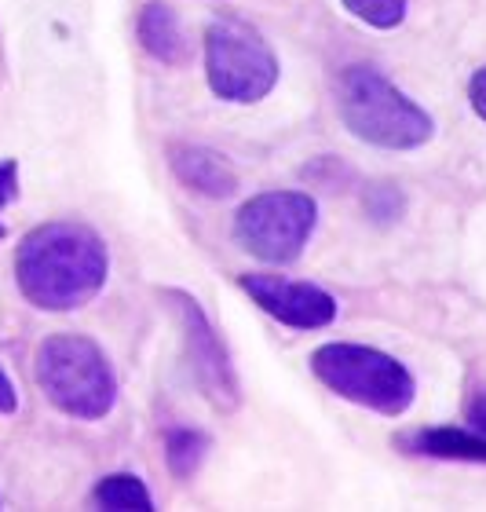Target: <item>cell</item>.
Segmentation results:
<instances>
[{"instance_id":"9c48e42d","label":"cell","mask_w":486,"mask_h":512,"mask_svg":"<svg viewBox=\"0 0 486 512\" xmlns=\"http://www.w3.org/2000/svg\"><path fill=\"white\" fill-rule=\"evenodd\" d=\"M169 165L180 176L183 187L205 194V198H231L238 191V172L231 161L209 147H194V143H176L169 150Z\"/></svg>"},{"instance_id":"4fadbf2b","label":"cell","mask_w":486,"mask_h":512,"mask_svg":"<svg viewBox=\"0 0 486 512\" xmlns=\"http://www.w3.org/2000/svg\"><path fill=\"white\" fill-rule=\"evenodd\" d=\"M209 454V439L201 436V432H191V428H183V432H172L169 443H165V458H169V469L187 480L198 472V465L205 461Z\"/></svg>"},{"instance_id":"5bb4252c","label":"cell","mask_w":486,"mask_h":512,"mask_svg":"<svg viewBox=\"0 0 486 512\" xmlns=\"http://www.w3.org/2000/svg\"><path fill=\"white\" fill-rule=\"evenodd\" d=\"M344 8L373 30H395L406 19V0H344Z\"/></svg>"},{"instance_id":"5b68a950","label":"cell","mask_w":486,"mask_h":512,"mask_svg":"<svg viewBox=\"0 0 486 512\" xmlns=\"http://www.w3.org/2000/svg\"><path fill=\"white\" fill-rule=\"evenodd\" d=\"M205 74L227 103H256L278 81V59L253 26L238 19L212 22L205 33Z\"/></svg>"},{"instance_id":"e0dca14e","label":"cell","mask_w":486,"mask_h":512,"mask_svg":"<svg viewBox=\"0 0 486 512\" xmlns=\"http://www.w3.org/2000/svg\"><path fill=\"white\" fill-rule=\"evenodd\" d=\"M468 421H472V428H476V432H483V436H486V392L479 395L476 403L468 406Z\"/></svg>"},{"instance_id":"3957f363","label":"cell","mask_w":486,"mask_h":512,"mask_svg":"<svg viewBox=\"0 0 486 512\" xmlns=\"http://www.w3.org/2000/svg\"><path fill=\"white\" fill-rule=\"evenodd\" d=\"M37 384L55 410L77 421H99L117 403V377L96 341L81 333H55L37 348Z\"/></svg>"},{"instance_id":"52a82bcc","label":"cell","mask_w":486,"mask_h":512,"mask_svg":"<svg viewBox=\"0 0 486 512\" xmlns=\"http://www.w3.org/2000/svg\"><path fill=\"white\" fill-rule=\"evenodd\" d=\"M161 300L169 304V311L176 315V322H180L191 377L201 388V395H205L216 410H234V406L242 403V388H238L231 355L223 348L220 333L212 330L209 315L201 311V304L191 293H180V289H165Z\"/></svg>"},{"instance_id":"8fae6325","label":"cell","mask_w":486,"mask_h":512,"mask_svg":"<svg viewBox=\"0 0 486 512\" xmlns=\"http://www.w3.org/2000/svg\"><path fill=\"white\" fill-rule=\"evenodd\" d=\"M410 454L424 458H450V461H479L486 465V436L483 432H457V428H424L402 439Z\"/></svg>"},{"instance_id":"6da1fadb","label":"cell","mask_w":486,"mask_h":512,"mask_svg":"<svg viewBox=\"0 0 486 512\" xmlns=\"http://www.w3.org/2000/svg\"><path fill=\"white\" fill-rule=\"evenodd\" d=\"M110 256L103 238L85 224H44L22 238L15 256L19 289L44 311L85 308L106 286Z\"/></svg>"},{"instance_id":"7c38bea8","label":"cell","mask_w":486,"mask_h":512,"mask_svg":"<svg viewBox=\"0 0 486 512\" xmlns=\"http://www.w3.org/2000/svg\"><path fill=\"white\" fill-rule=\"evenodd\" d=\"M92 505H96V509H114V512H150L154 509V498H150V491L143 487L139 476L117 472V476H106V480L96 483Z\"/></svg>"},{"instance_id":"7a4b0ae2","label":"cell","mask_w":486,"mask_h":512,"mask_svg":"<svg viewBox=\"0 0 486 512\" xmlns=\"http://www.w3.org/2000/svg\"><path fill=\"white\" fill-rule=\"evenodd\" d=\"M337 107L351 136L384 150H413L432 139V118L406 92L391 85L373 66L359 63L340 70Z\"/></svg>"},{"instance_id":"8992f818","label":"cell","mask_w":486,"mask_h":512,"mask_svg":"<svg viewBox=\"0 0 486 512\" xmlns=\"http://www.w3.org/2000/svg\"><path fill=\"white\" fill-rule=\"evenodd\" d=\"M318 205L311 194L271 191L245 202L234 216V238L245 253L260 256L267 264H289L304 253L307 238L315 231Z\"/></svg>"},{"instance_id":"ba28073f","label":"cell","mask_w":486,"mask_h":512,"mask_svg":"<svg viewBox=\"0 0 486 512\" xmlns=\"http://www.w3.org/2000/svg\"><path fill=\"white\" fill-rule=\"evenodd\" d=\"M242 289L271 319L293 330H322L337 319V300L311 282H286L278 275H242Z\"/></svg>"},{"instance_id":"9a60e30c","label":"cell","mask_w":486,"mask_h":512,"mask_svg":"<svg viewBox=\"0 0 486 512\" xmlns=\"http://www.w3.org/2000/svg\"><path fill=\"white\" fill-rule=\"evenodd\" d=\"M468 99H472V110L486 121V70H479L472 77V88H468Z\"/></svg>"},{"instance_id":"ac0fdd59","label":"cell","mask_w":486,"mask_h":512,"mask_svg":"<svg viewBox=\"0 0 486 512\" xmlns=\"http://www.w3.org/2000/svg\"><path fill=\"white\" fill-rule=\"evenodd\" d=\"M0 238H4V227H0Z\"/></svg>"},{"instance_id":"30bf717a","label":"cell","mask_w":486,"mask_h":512,"mask_svg":"<svg viewBox=\"0 0 486 512\" xmlns=\"http://www.w3.org/2000/svg\"><path fill=\"white\" fill-rule=\"evenodd\" d=\"M139 44L147 48V55H154L158 63L165 66H183L191 59V41H187V33H183L180 19H176V11L169 4H147V8L139 11Z\"/></svg>"},{"instance_id":"2e32d148","label":"cell","mask_w":486,"mask_h":512,"mask_svg":"<svg viewBox=\"0 0 486 512\" xmlns=\"http://www.w3.org/2000/svg\"><path fill=\"white\" fill-rule=\"evenodd\" d=\"M15 406H19V399H15V388H11L8 374L0 370V414H11Z\"/></svg>"},{"instance_id":"277c9868","label":"cell","mask_w":486,"mask_h":512,"mask_svg":"<svg viewBox=\"0 0 486 512\" xmlns=\"http://www.w3.org/2000/svg\"><path fill=\"white\" fill-rule=\"evenodd\" d=\"M311 374L340 399L384 417L406 414L417 392L410 370L399 359L366 344H322L311 355Z\"/></svg>"}]
</instances>
